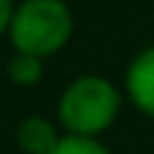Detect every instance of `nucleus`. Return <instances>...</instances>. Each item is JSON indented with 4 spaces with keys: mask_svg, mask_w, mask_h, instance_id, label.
Returning <instances> with one entry per match:
<instances>
[{
    "mask_svg": "<svg viewBox=\"0 0 154 154\" xmlns=\"http://www.w3.org/2000/svg\"><path fill=\"white\" fill-rule=\"evenodd\" d=\"M6 77L14 86H23V88L40 83V77H43V57L26 54V51H14L9 57V63H6Z\"/></svg>",
    "mask_w": 154,
    "mask_h": 154,
    "instance_id": "39448f33",
    "label": "nucleus"
},
{
    "mask_svg": "<svg viewBox=\"0 0 154 154\" xmlns=\"http://www.w3.org/2000/svg\"><path fill=\"white\" fill-rule=\"evenodd\" d=\"M14 140H17V149L23 154H49L60 137H57V128L51 120H46L40 114H32V117H23L17 123Z\"/></svg>",
    "mask_w": 154,
    "mask_h": 154,
    "instance_id": "20e7f679",
    "label": "nucleus"
},
{
    "mask_svg": "<svg viewBox=\"0 0 154 154\" xmlns=\"http://www.w3.org/2000/svg\"><path fill=\"white\" fill-rule=\"evenodd\" d=\"M120 114V91L111 80L100 74L74 77L60 94L57 117L66 134L77 137H100L114 126Z\"/></svg>",
    "mask_w": 154,
    "mask_h": 154,
    "instance_id": "f257e3e1",
    "label": "nucleus"
},
{
    "mask_svg": "<svg viewBox=\"0 0 154 154\" xmlns=\"http://www.w3.org/2000/svg\"><path fill=\"white\" fill-rule=\"evenodd\" d=\"M126 94L134 109L154 120V46L143 49L126 72Z\"/></svg>",
    "mask_w": 154,
    "mask_h": 154,
    "instance_id": "7ed1b4c3",
    "label": "nucleus"
},
{
    "mask_svg": "<svg viewBox=\"0 0 154 154\" xmlns=\"http://www.w3.org/2000/svg\"><path fill=\"white\" fill-rule=\"evenodd\" d=\"M74 34V17L63 0H23L17 3L14 17H11L9 40L14 51L37 57H51Z\"/></svg>",
    "mask_w": 154,
    "mask_h": 154,
    "instance_id": "f03ea898",
    "label": "nucleus"
},
{
    "mask_svg": "<svg viewBox=\"0 0 154 154\" xmlns=\"http://www.w3.org/2000/svg\"><path fill=\"white\" fill-rule=\"evenodd\" d=\"M49 154H111L100 143L97 137H77V134H66L57 140V146Z\"/></svg>",
    "mask_w": 154,
    "mask_h": 154,
    "instance_id": "423d86ee",
    "label": "nucleus"
},
{
    "mask_svg": "<svg viewBox=\"0 0 154 154\" xmlns=\"http://www.w3.org/2000/svg\"><path fill=\"white\" fill-rule=\"evenodd\" d=\"M14 0H0V37L3 34H9L11 29V17H14Z\"/></svg>",
    "mask_w": 154,
    "mask_h": 154,
    "instance_id": "0eeeda50",
    "label": "nucleus"
}]
</instances>
